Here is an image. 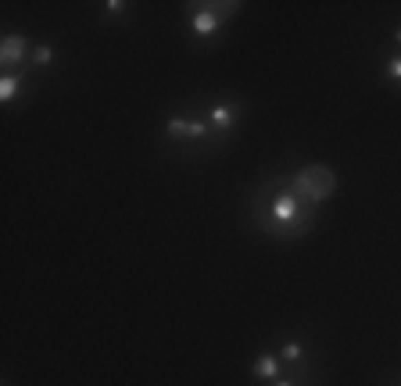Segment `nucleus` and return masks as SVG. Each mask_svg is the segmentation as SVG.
Listing matches in <instances>:
<instances>
[{
    "instance_id": "nucleus-1",
    "label": "nucleus",
    "mask_w": 401,
    "mask_h": 386,
    "mask_svg": "<svg viewBox=\"0 0 401 386\" xmlns=\"http://www.w3.org/2000/svg\"><path fill=\"white\" fill-rule=\"evenodd\" d=\"M269 218L276 222V233H301L304 218H308V201H301L294 190L276 193L269 204Z\"/></svg>"
},
{
    "instance_id": "nucleus-8",
    "label": "nucleus",
    "mask_w": 401,
    "mask_h": 386,
    "mask_svg": "<svg viewBox=\"0 0 401 386\" xmlns=\"http://www.w3.org/2000/svg\"><path fill=\"white\" fill-rule=\"evenodd\" d=\"M14 96H19V79H14V75H4V79H0V101H14Z\"/></svg>"
},
{
    "instance_id": "nucleus-7",
    "label": "nucleus",
    "mask_w": 401,
    "mask_h": 386,
    "mask_svg": "<svg viewBox=\"0 0 401 386\" xmlns=\"http://www.w3.org/2000/svg\"><path fill=\"white\" fill-rule=\"evenodd\" d=\"M233 122H236V107L233 104H219L212 111V129H230Z\"/></svg>"
},
{
    "instance_id": "nucleus-6",
    "label": "nucleus",
    "mask_w": 401,
    "mask_h": 386,
    "mask_svg": "<svg viewBox=\"0 0 401 386\" xmlns=\"http://www.w3.org/2000/svg\"><path fill=\"white\" fill-rule=\"evenodd\" d=\"M276 372H280V358H272V354H262L254 361V376L258 379H276Z\"/></svg>"
},
{
    "instance_id": "nucleus-2",
    "label": "nucleus",
    "mask_w": 401,
    "mask_h": 386,
    "mask_svg": "<svg viewBox=\"0 0 401 386\" xmlns=\"http://www.w3.org/2000/svg\"><path fill=\"white\" fill-rule=\"evenodd\" d=\"M333 186H337L333 172H330V168H323V165L301 168V172L294 175V183H291V190L297 193L301 201H308V204H315V201H326L330 193H333Z\"/></svg>"
},
{
    "instance_id": "nucleus-4",
    "label": "nucleus",
    "mask_w": 401,
    "mask_h": 386,
    "mask_svg": "<svg viewBox=\"0 0 401 386\" xmlns=\"http://www.w3.org/2000/svg\"><path fill=\"white\" fill-rule=\"evenodd\" d=\"M169 136H175V140H183V136H190V140H201L212 125H204V122H183V118H169Z\"/></svg>"
},
{
    "instance_id": "nucleus-12",
    "label": "nucleus",
    "mask_w": 401,
    "mask_h": 386,
    "mask_svg": "<svg viewBox=\"0 0 401 386\" xmlns=\"http://www.w3.org/2000/svg\"><path fill=\"white\" fill-rule=\"evenodd\" d=\"M276 386H294V383H276Z\"/></svg>"
},
{
    "instance_id": "nucleus-10",
    "label": "nucleus",
    "mask_w": 401,
    "mask_h": 386,
    "mask_svg": "<svg viewBox=\"0 0 401 386\" xmlns=\"http://www.w3.org/2000/svg\"><path fill=\"white\" fill-rule=\"evenodd\" d=\"M36 64H51V57H54V51H51V47H36Z\"/></svg>"
},
{
    "instance_id": "nucleus-5",
    "label": "nucleus",
    "mask_w": 401,
    "mask_h": 386,
    "mask_svg": "<svg viewBox=\"0 0 401 386\" xmlns=\"http://www.w3.org/2000/svg\"><path fill=\"white\" fill-rule=\"evenodd\" d=\"M190 29H194L197 36H204V40H208V36H212V32L219 29V14H215L212 8H201V11L194 14V18H190Z\"/></svg>"
},
{
    "instance_id": "nucleus-9",
    "label": "nucleus",
    "mask_w": 401,
    "mask_h": 386,
    "mask_svg": "<svg viewBox=\"0 0 401 386\" xmlns=\"http://www.w3.org/2000/svg\"><path fill=\"white\" fill-rule=\"evenodd\" d=\"M301 354H304V350H301V344H283L280 358H283V361H301Z\"/></svg>"
},
{
    "instance_id": "nucleus-11",
    "label": "nucleus",
    "mask_w": 401,
    "mask_h": 386,
    "mask_svg": "<svg viewBox=\"0 0 401 386\" xmlns=\"http://www.w3.org/2000/svg\"><path fill=\"white\" fill-rule=\"evenodd\" d=\"M387 75L394 79V83H401V57H391V64H387Z\"/></svg>"
},
{
    "instance_id": "nucleus-3",
    "label": "nucleus",
    "mask_w": 401,
    "mask_h": 386,
    "mask_svg": "<svg viewBox=\"0 0 401 386\" xmlns=\"http://www.w3.org/2000/svg\"><path fill=\"white\" fill-rule=\"evenodd\" d=\"M25 40L22 36H4V43H0V64L4 68H14V64H22V57H25Z\"/></svg>"
}]
</instances>
